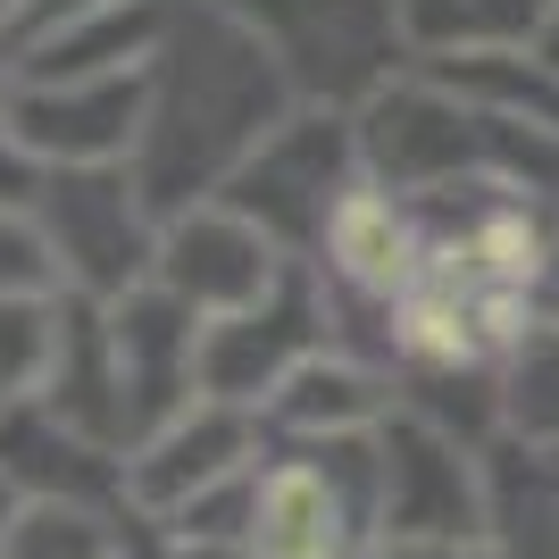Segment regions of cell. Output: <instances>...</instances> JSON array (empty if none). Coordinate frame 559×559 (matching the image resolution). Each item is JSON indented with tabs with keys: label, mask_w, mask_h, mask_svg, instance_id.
<instances>
[{
	"label": "cell",
	"mask_w": 559,
	"mask_h": 559,
	"mask_svg": "<svg viewBox=\"0 0 559 559\" xmlns=\"http://www.w3.org/2000/svg\"><path fill=\"white\" fill-rule=\"evenodd\" d=\"M359 559H501L485 535H467V543H376V551H359Z\"/></svg>",
	"instance_id": "cell-20"
},
{
	"label": "cell",
	"mask_w": 559,
	"mask_h": 559,
	"mask_svg": "<svg viewBox=\"0 0 559 559\" xmlns=\"http://www.w3.org/2000/svg\"><path fill=\"white\" fill-rule=\"evenodd\" d=\"M368 185V142H359V109H326V100H301V109L284 117L276 134L259 142L242 176H234L217 201L251 217L276 251L293 259H318L326 242L334 210H343L350 192Z\"/></svg>",
	"instance_id": "cell-2"
},
{
	"label": "cell",
	"mask_w": 559,
	"mask_h": 559,
	"mask_svg": "<svg viewBox=\"0 0 559 559\" xmlns=\"http://www.w3.org/2000/svg\"><path fill=\"white\" fill-rule=\"evenodd\" d=\"M68 343V293H0V409L43 401Z\"/></svg>",
	"instance_id": "cell-15"
},
{
	"label": "cell",
	"mask_w": 559,
	"mask_h": 559,
	"mask_svg": "<svg viewBox=\"0 0 559 559\" xmlns=\"http://www.w3.org/2000/svg\"><path fill=\"white\" fill-rule=\"evenodd\" d=\"M301 109L293 75L251 25L217 9V0H176L167 43L151 59V109H142L134 176L151 192V210H201L242 176L259 142Z\"/></svg>",
	"instance_id": "cell-1"
},
{
	"label": "cell",
	"mask_w": 559,
	"mask_h": 559,
	"mask_svg": "<svg viewBox=\"0 0 559 559\" xmlns=\"http://www.w3.org/2000/svg\"><path fill=\"white\" fill-rule=\"evenodd\" d=\"M334 343H343V334H334L326 276H318V259H293L267 301L201 326V393L242 401V409H267V401L284 393V376L309 368V359L334 350Z\"/></svg>",
	"instance_id": "cell-5"
},
{
	"label": "cell",
	"mask_w": 559,
	"mask_h": 559,
	"mask_svg": "<svg viewBox=\"0 0 559 559\" xmlns=\"http://www.w3.org/2000/svg\"><path fill=\"white\" fill-rule=\"evenodd\" d=\"M401 409V384L384 368H368L359 350H318L309 368L284 376V393L259 409L267 418V435H284V443H326V435H368V426H384Z\"/></svg>",
	"instance_id": "cell-12"
},
{
	"label": "cell",
	"mask_w": 559,
	"mask_h": 559,
	"mask_svg": "<svg viewBox=\"0 0 559 559\" xmlns=\"http://www.w3.org/2000/svg\"><path fill=\"white\" fill-rule=\"evenodd\" d=\"M59 284V267H50V242L43 226H34V210L25 201H0V293H50ZM68 293V284H59Z\"/></svg>",
	"instance_id": "cell-18"
},
{
	"label": "cell",
	"mask_w": 559,
	"mask_h": 559,
	"mask_svg": "<svg viewBox=\"0 0 559 559\" xmlns=\"http://www.w3.org/2000/svg\"><path fill=\"white\" fill-rule=\"evenodd\" d=\"M251 559H359V526H350L343 492L301 443H284L259 460L251 492Z\"/></svg>",
	"instance_id": "cell-11"
},
{
	"label": "cell",
	"mask_w": 559,
	"mask_h": 559,
	"mask_svg": "<svg viewBox=\"0 0 559 559\" xmlns=\"http://www.w3.org/2000/svg\"><path fill=\"white\" fill-rule=\"evenodd\" d=\"M17 9H25V0H0V43H9V25H17Z\"/></svg>",
	"instance_id": "cell-24"
},
{
	"label": "cell",
	"mask_w": 559,
	"mask_h": 559,
	"mask_svg": "<svg viewBox=\"0 0 559 559\" xmlns=\"http://www.w3.org/2000/svg\"><path fill=\"white\" fill-rule=\"evenodd\" d=\"M0 559H126L100 501H25L0 535Z\"/></svg>",
	"instance_id": "cell-17"
},
{
	"label": "cell",
	"mask_w": 559,
	"mask_h": 559,
	"mask_svg": "<svg viewBox=\"0 0 559 559\" xmlns=\"http://www.w3.org/2000/svg\"><path fill=\"white\" fill-rule=\"evenodd\" d=\"M259 460H267V418L242 409V401L201 393L192 409H176L159 435H142V443L126 451V510L159 526V518L192 510L201 492L234 485V476L259 467Z\"/></svg>",
	"instance_id": "cell-7"
},
{
	"label": "cell",
	"mask_w": 559,
	"mask_h": 559,
	"mask_svg": "<svg viewBox=\"0 0 559 559\" xmlns=\"http://www.w3.org/2000/svg\"><path fill=\"white\" fill-rule=\"evenodd\" d=\"M109 343H117V376H126L134 443L201 401V318L167 284H134L126 301H109Z\"/></svg>",
	"instance_id": "cell-10"
},
{
	"label": "cell",
	"mask_w": 559,
	"mask_h": 559,
	"mask_svg": "<svg viewBox=\"0 0 559 559\" xmlns=\"http://www.w3.org/2000/svg\"><path fill=\"white\" fill-rule=\"evenodd\" d=\"M501 435L559 443V318L551 309H535V326L501 359Z\"/></svg>",
	"instance_id": "cell-16"
},
{
	"label": "cell",
	"mask_w": 559,
	"mask_h": 559,
	"mask_svg": "<svg viewBox=\"0 0 559 559\" xmlns=\"http://www.w3.org/2000/svg\"><path fill=\"white\" fill-rule=\"evenodd\" d=\"M535 50H543V59H551V68H559V0H551V17H543V34H535Z\"/></svg>",
	"instance_id": "cell-22"
},
{
	"label": "cell",
	"mask_w": 559,
	"mask_h": 559,
	"mask_svg": "<svg viewBox=\"0 0 559 559\" xmlns=\"http://www.w3.org/2000/svg\"><path fill=\"white\" fill-rule=\"evenodd\" d=\"M17 510H25V492H17V476H9V467H0V535H9V526H17Z\"/></svg>",
	"instance_id": "cell-21"
},
{
	"label": "cell",
	"mask_w": 559,
	"mask_h": 559,
	"mask_svg": "<svg viewBox=\"0 0 559 559\" xmlns=\"http://www.w3.org/2000/svg\"><path fill=\"white\" fill-rule=\"evenodd\" d=\"M293 267V251H276L234 201H201V210H176L159 226V267L151 284H167L176 301L210 326V318H234V309L267 301Z\"/></svg>",
	"instance_id": "cell-8"
},
{
	"label": "cell",
	"mask_w": 559,
	"mask_h": 559,
	"mask_svg": "<svg viewBox=\"0 0 559 559\" xmlns=\"http://www.w3.org/2000/svg\"><path fill=\"white\" fill-rule=\"evenodd\" d=\"M34 185H43V167L17 142V68L0 59V201H34Z\"/></svg>",
	"instance_id": "cell-19"
},
{
	"label": "cell",
	"mask_w": 559,
	"mask_h": 559,
	"mask_svg": "<svg viewBox=\"0 0 559 559\" xmlns=\"http://www.w3.org/2000/svg\"><path fill=\"white\" fill-rule=\"evenodd\" d=\"M142 109H151V68L17 84V142L34 151V167H117L142 142Z\"/></svg>",
	"instance_id": "cell-9"
},
{
	"label": "cell",
	"mask_w": 559,
	"mask_h": 559,
	"mask_svg": "<svg viewBox=\"0 0 559 559\" xmlns=\"http://www.w3.org/2000/svg\"><path fill=\"white\" fill-rule=\"evenodd\" d=\"M376 467H384V510L376 543H467L485 535V451L451 426L393 409L376 426Z\"/></svg>",
	"instance_id": "cell-6"
},
{
	"label": "cell",
	"mask_w": 559,
	"mask_h": 559,
	"mask_svg": "<svg viewBox=\"0 0 559 559\" xmlns=\"http://www.w3.org/2000/svg\"><path fill=\"white\" fill-rule=\"evenodd\" d=\"M543 309L559 318V251H551V276H543Z\"/></svg>",
	"instance_id": "cell-23"
},
{
	"label": "cell",
	"mask_w": 559,
	"mask_h": 559,
	"mask_svg": "<svg viewBox=\"0 0 559 559\" xmlns=\"http://www.w3.org/2000/svg\"><path fill=\"white\" fill-rule=\"evenodd\" d=\"M217 9H234L284 59L293 93L326 109H359L409 68L393 0H217Z\"/></svg>",
	"instance_id": "cell-4"
},
{
	"label": "cell",
	"mask_w": 559,
	"mask_h": 559,
	"mask_svg": "<svg viewBox=\"0 0 559 559\" xmlns=\"http://www.w3.org/2000/svg\"><path fill=\"white\" fill-rule=\"evenodd\" d=\"M34 226L50 242V267L68 293L84 301H126L134 284H151L159 267V226L167 217L151 210V192H142L134 159L117 167H43V185H34Z\"/></svg>",
	"instance_id": "cell-3"
},
{
	"label": "cell",
	"mask_w": 559,
	"mask_h": 559,
	"mask_svg": "<svg viewBox=\"0 0 559 559\" xmlns=\"http://www.w3.org/2000/svg\"><path fill=\"white\" fill-rule=\"evenodd\" d=\"M485 543L501 559H559V443L501 435L485 451Z\"/></svg>",
	"instance_id": "cell-13"
},
{
	"label": "cell",
	"mask_w": 559,
	"mask_h": 559,
	"mask_svg": "<svg viewBox=\"0 0 559 559\" xmlns=\"http://www.w3.org/2000/svg\"><path fill=\"white\" fill-rule=\"evenodd\" d=\"M401 43L418 68L435 59H476V50H535L551 0H393Z\"/></svg>",
	"instance_id": "cell-14"
}]
</instances>
